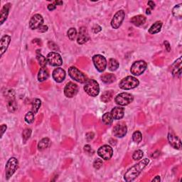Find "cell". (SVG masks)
I'll use <instances>...</instances> for the list:
<instances>
[{"label": "cell", "instance_id": "cell-1", "mask_svg": "<svg viewBox=\"0 0 182 182\" xmlns=\"http://www.w3.org/2000/svg\"><path fill=\"white\" fill-rule=\"evenodd\" d=\"M149 163V160L148 159H144L136 165L132 166L131 168H130L127 170V172L124 175V178L125 181L131 182L134 181L139 175L141 174V172L145 169V168Z\"/></svg>", "mask_w": 182, "mask_h": 182}, {"label": "cell", "instance_id": "cell-2", "mask_svg": "<svg viewBox=\"0 0 182 182\" xmlns=\"http://www.w3.org/2000/svg\"><path fill=\"white\" fill-rule=\"evenodd\" d=\"M84 91L91 97H96L100 93V87L98 83L93 79H88L85 83Z\"/></svg>", "mask_w": 182, "mask_h": 182}, {"label": "cell", "instance_id": "cell-3", "mask_svg": "<svg viewBox=\"0 0 182 182\" xmlns=\"http://www.w3.org/2000/svg\"><path fill=\"white\" fill-rule=\"evenodd\" d=\"M140 84L139 80L133 76H127L119 83V87L122 90H131L137 87Z\"/></svg>", "mask_w": 182, "mask_h": 182}, {"label": "cell", "instance_id": "cell-4", "mask_svg": "<svg viewBox=\"0 0 182 182\" xmlns=\"http://www.w3.org/2000/svg\"><path fill=\"white\" fill-rule=\"evenodd\" d=\"M68 74L72 79L80 83H85L88 80L87 76L75 66H71L68 68Z\"/></svg>", "mask_w": 182, "mask_h": 182}, {"label": "cell", "instance_id": "cell-5", "mask_svg": "<svg viewBox=\"0 0 182 182\" xmlns=\"http://www.w3.org/2000/svg\"><path fill=\"white\" fill-rule=\"evenodd\" d=\"M19 167V161L15 157H12L9 159L5 167L6 179H10L13 176Z\"/></svg>", "mask_w": 182, "mask_h": 182}, {"label": "cell", "instance_id": "cell-6", "mask_svg": "<svg viewBox=\"0 0 182 182\" xmlns=\"http://www.w3.org/2000/svg\"><path fill=\"white\" fill-rule=\"evenodd\" d=\"M134 97L132 94L129 93H122L118 94L114 98V101L117 104L120 106H125L132 103Z\"/></svg>", "mask_w": 182, "mask_h": 182}, {"label": "cell", "instance_id": "cell-7", "mask_svg": "<svg viewBox=\"0 0 182 182\" xmlns=\"http://www.w3.org/2000/svg\"><path fill=\"white\" fill-rule=\"evenodd\" d=\"M93 62L95 68L97 69L98 71L100 72V73H103V71H105V70L107 68V60L106 58L102 55L97 54L93 56Z\"/></svg>", "mask_w": 182, "mask_h": 182}, {"label": "cell", "instance_id": "cell-8", "mask_svg": "<svg viewBox=\"0 0 182 182\" xmlns=\"http://www.w3.org/2000/svg\"><path fill=\"white\" fill-rule=\"evenodd\" d=\"M147 66V64L145 60H137V61H135L132 65L130 71L134 76H140L145 71Z\"/></svg>", "mask_w": 182, "mask_h": 182}, {"label": "cell", "instance_id": "cell-9", "mask_svg": "<svg viewBox=\"0 0 182 182\" xmlns=\"http://www.w3.org/2000/svg\"><path fill=\"white\" fill-rule=\"evenodd\" d=\"M47 61L52 66H60L63 64V59L59 53L51 51L46 56Z\"/></svg>", "mask_w": 182, "mask_h": 182}, {"label": "cell", "instance_id": "cell-10", "mask_svg": "<svg viewBox=\"0 0 182 182\" xmlns=\"http://www.w3.org/2000/svg\"><path fill=\"white\" fill-rule=\"evenodd\" d=\"M98 154L103 159L109 160L112 158V155H113V149L110 145H103L98 149Z\"/></svg>", "mask_w": 182, "mask_h": 182}, {"label": "cell", "instance_id": "cell-11", "mask_svg": "<svg viewBox=\"0 0 182 182\" xmlns=\"http://www.w3.org/2000/svg\"><path fill=\"white\" fill-rule=\"evenodd\" d=\"M127 132V127L124 122L117 123L113 128L114 135L118 138H122L126 135Z\"/></svg>", "mask_w": 182, "mask_h": 182}, {"label": "cell", "instance_id": "cell-12", "mask_svg": "<svg viewBox=\"0 0 182 182\" xmlns=\"http://www.w3.org/2000/svg\"><path fill=\"white\" fill-rule=\"evenodd\" d=\"M44 25V18L39 14H36L31 18L29 21V28L32 30L39 29Z\"/></svg>", "mask_w": 182, "mask_h": 182}, {"label": "cell", "instance_id": "cell-13", "mask_svg": "<svg viewBox=\"0 0 182 182\" xmlns=\"http://www.w3.org/2000/svg\"><path fill=\"white\" fill-rule=\"evenodd\" d=\"M125 13L123 10H120L114 15L111 21V26L113 29H118L124 21Z\"/></svg>", "mask_w": 182, "mask_h": 182}, {"label": "cell", "instance_id": "cell-14", "mask_svg": "<svg viewBox=\"0 0 182 182\" xmlns=\"http://www.w3.org/2000/svg\"><path fill=\"white\" fill-rule=\"evenodd\" d=\"M78 85L73 82H69L66 84L64 88V94L67 98H71L75 96L78 93Z\"/></svg>", "mask_w": 182, "mask_h": 182}, {"label": "cell", "instance_id": "cell-15", "mask_svg": "<svg viewBox=\"0 0 182 182\" xmlns=\"http://www.w3.org/2000/svg\"><path fill=\"white\" fill-rule=\"evenodd\" d=\"M168 143L170 144V145L172 146L173 148L176 149H181V141L179 139V137H177L176 134L172 132H169L168 134L167 137Z\"/></svg>", "mask_w": 182, "mask_h": 182}, {"label": "cell", "instance_id": "cell-16", "mask_svg": "<svg viewBox=\"0 0 182 182\" xmlns=\"http://www.w3.org/2000/svg\"><path fill=\"white\" fill-rule=\"evenodd\" d=\"M89 34L86 28L82 26L79 29V33L77 37V43L78 44H84L89 40Z\"/></svg>", "mask_w": 182, "mask_h": 182}, {"label": "cell", "instance_id": "cell-17", "mask_svg": "<svg viewBox=\"0 0 182 182\" xmlns=\"http://www.w3.org/2000/svg\"><path fill=\"white\" fill-rule=\"evenodd\" d=\"M52 76L56 82L62 83L66 78V71L61 68H57L53 70Z\"/></svg>", "mask_w": 182, "mask_h": 182}, {"label": "cell", "instance_id": "cell-18", "mask_svg": "<svg viewBox=\"0 0 182 182\" xmlns=\"http://www.w3.org/2000/svg\"><path fill=\"white\" fill-rule=\"evenodd\" d=\"M11 42V37L8 35L4 36L1 39L0 41V53H1V56L4 54L6 52V49L8 48L9 45H10Z\"/></svg>", "mask_w": 182, "mask_h": 182}, {"label": "cell", "instance_id": "cell-19", "mask_svg": "<svg viewBox=\"0 0 182 182\" xmlns=\"http://www.w3.org/2000/svg\"><path fill=\"white\" fill-rule=\"evenodd\" d=\"M110 114L114 120H121L124 117L125 109L122 107H115L112 110Z\"/></svg>", "mask_w": 182, "mask_h": 182}, {"label": "cell", "instance_id": "cell-20", "mask_svg": "<svg viewBox=\"0 0 182 182\" xmlns=\"http://www.w3.org/2000/svg\"><path fill=\"white\" fill-rule=\"evenodd\" d=\"M172 72L174 77H180L181 75V57L177 59L172 65Z\"/></svg>", "mask_w": 182, "mask_h": 182}, {"label": "cell", "instance_id": "cell-21", "mask_svg": "<svg viewBox=\"0 0 182 182\" xmlns=\"http://www.w3.org/2000/svg\"><path fill=\"white\" fill-rule=\"evenodd\" d=\"M10 8H11V4L7 3L3 6V8L2 9L1 17H0V22H1V24H3L4 22L6 21V19H7Z\"/></svg>", "mask_w": 182, "mask_h": 182}, {"label": "cell", "instance_id": "cell-22", "mask_svg": "<svg viewBox=\"0 0 182 182\" xmlns=\"http://www.w3.org/2000/svg\"><path fill=\"white\" fill-rule=\"evenodd\" d=\"M130 22L136 26H140L143 25L146 22V17L143 15L134 16L130 19Z\"/></svg>", "mask_w": 182, "mask_h": 182}, {"label": "cell", "instance_id": "cell-23", "mask_svg": "<svg viewBox=\"0 0 182 182\" xmlns=\"http://www.w3.org/2000/svg\"><path fill=\"white\" fill-rule=\"evenodd\" d=\"M49 77V72L46 67H41L38 73V80L40 82H44Z\"/></svg>", "mask_w": 182, "mask_h": 182}, {"label": "cell", "instance_id": "cell-24", "mask_svg": "<svg viewBox=\"0 0 182 182\" xmlns=\"http://www.w3.org/2000/svg\"><path fill=\"white\" fill-rule=\"evenodd\" d=\"M101 80L106 84L112 83L116 80V76L112 73H104L100 76Z\"/></svg>", "mask_w": 182, "mask_h": 182}, {"label": "cell", "instance_id": "cell-25", "mask_svg": "<svg viewBox=\"0 0 182 182\" xmlns=\"http://www.w3.org/2000/svg\"><path fill=\"white\" fill-rule=\"evenodd\" d=\"M161 26H162V22L160 21H157L151 26L149 29V33L150 34H155L159 33L161 31Z\"/></svg>", "mask_w": 182, "mask_h": 182}, {"label": "cell", "instance_id": "cell-26", "mask_svg": "<svg viewBox=\"0 0 182 182\" xmlns=\"http://www.w3.org/2000/svg\"><path fill=\"white\" fill-rule=\"evenodd\" d=\"M114 96V91H105L104 93L102 94L101 95V100L103 101V103H109L110 101L112 98Z\"/></svg>", "mask_w": 182, "mask_h": 182}, {"label": "cell", "instance_id": "cell-27", "mask_svg": "<svg viewBox=\"0 0 182 182\" xmlns=\"http://www.w3.org/2000/svg\"><path fill=\"white\" fill-rule=\"evenodd\" d=\"M49 145H50V140L47 137L43 138L38 144V148H39V150L42 151V150H44L46 148H48Z\"/></svg>", "mask_w": 182, "mask_h": 182}, {"label": "cell", "instance_id": "cell-28", "mask_svg": "<svg viewBox=\"0 0 182 182\" xmlns=\"http://www.w3.org/2000/svg\"><path fill=\"white\" fill-rule=\"evenodd\" d=\"M41 106V101L39 99L36 98L33 100L32 104H31V112L34 114H37L40 107Z\"/></svg>", "mask_w": 182, "mask_h": 182}, {"label": "cell", "instance_id": "cell-29", "mask_svg": "<svg viewBox=\"0 0 182 182\" xmlns=\"http://www.w3.org/2000/svg\"><path fill=\"white\" fill-rule=\"evenodd\" d=\"M7 109L10 112H14L17 109V103L15 98L7 100Z\"/></svg>", "mask_w": 182, "mask_h": 182}, {"label": "cell", "instance_id": "cell-30", "mask_svg": "<svg viewBox=\"0 0 182 182\" xmlns=\"http://www.w3.org/2000/svg\"><path fill=\"white\" fill-rule=\"evenodd\" d=\"M172 14L175 17L181 18V16H182V4H177V5H176L174 8H173Z\"/></svg>", "mask_w": 182, "mask_h": 182}, {"label": "cell", "instance_id": "cell-31", "mask_svg": "<svg viewBox=\"0 0 182 182\" xmlns=\"http://www.w3.org/2000/svg\"><path fill=\"white\" fill-rule=\"evenodd\" d=\"M119 68V63L114 58H110L108 61V68L110 71H114Z\"/></svg>", "mask_w": 182, "mask_h": 182}, {"label": "cell", "instance_id": "cell-32", "mask_svg": "<svg viewBox=\"0 0 182 182\" xmlns=\"http://www.w3.org/2000/svg\"><path fill=\"white\" fill-rule=\"evenodd\" d=\"M37 59L39 62V64L41 67H46L48 61H47V58L45 56H43L41 53L37 52Z\"/></svg>", "mask_w": 182, "mask_h": 182}, {"label": "cell", "instance_id": "cell-33", "mask_svg": "<svg viewBox=\"0 0 182 182\" xmlns=\"http://www.w3.org/2000/svg\"><path fill=\"white\" fill-rule=\"evenodd\" d=\"M102 120L104 124L107 125H110L112 123L113 118H112L111 114L110 113V112H105V113L103 115Z\"/></svg>", "mask_w": 182, "mask_h": 182}, {"label": "cell", "instance_id": "cell-34", "mask_svg": "<svg viewBox=\"0 0 182 182\" xmlns=\"http://www.w3.org/2000/svg\"><path fill=\"white\" fill-rule=\"evenodd\" d=\"M34 113L31 111L28 112L27 113L25 114V117H24V120H25V122L27 123V124H31V123L33 122L34 121Z\"/></svg>", "mask_w": 182, "mask_h": 182}, {"label": "cell", "instance_id": "cell-35", "mask_svg": "<svg viewBox=\"0 0 182 182\" xmlns=\"http://www.w3.org/2000/svg\"><path fill=\"white\" fill-rule=\"evenodd\" d=\"M68 37L71 41H74L76 39V38L77 37V31L75 28H71L68 29Z\"/></svg>", "mask_w": 182, "mask_h": 182}, {"label": "cell", "instance_id": "cell-36", "mask_svg": "<svg viewBox=\"0 0 182 182\" xmlns=\"http://www.w3.org/2000/svg\"><path fill=\"white\" fill-rule=\"evenodd\" d=\"M142 140V134L140 131H135L132 134V140L136 143H140Z\"/></svg>", "mask_w": 182, "mask_h": 182}, {"label": "cell", "instance_id": "cell-37", "mask_svg": "<svg viewBox=\"0 0 182 182\" xmlns=\"http://www.w3.org/2000/svg\"><path fill=\"white\" fill-rule=\"evenodd\" d=\"M144 156V152L140 149L136 150L135 152H134L133 154H132V158H133L134 160H140L141 158H142Z\"/></svg>", "mask_w": 182, "mask_h": 182}, {"label": "cell", "instance_id": "cell-38", "mask_svg": "<svg viewBox=\"0 0 182 182\" xmlns=\"http://www.w3.org/2000/svg\"><path fill=\"white\" fill-rule=\"evenodd\" d=\"M31 135V130L30 128H26L22 133V137L24 141L28 140Z\"/></svg>", "mask_w": 182, "mask_h": 182}, {"label": "cell", "instance_id": "cell-39", "mask_svg": "<svg viewBox=\"0 0 182 182\" xmlns=\"http://www.w3.org/2000/svg\"><path fill=\"white\" fill-rule=\"evenodd\" d=\"M4 95H5L6 98L7 100L10 99L15 98V92L13 89H8L4 92Z\"/></svg>", "mask_w": 182, "mask_h": 182}, {"label": "cell", "instance_id": "cell-40", "mask_svg": "<svg viewBox=\"0 0 182 182\" xmlns=\"http://www.w3.org/2000/svg\"><path fill=\"white\" fill-rule=\"evenodd\" d=\"M103 165V162L102 159H97L96 160H95V161H94L93 167L95 168V169H99V168H100L101 167H102Z\"/></svg>", "mask_w": 182, "mask_h": 182}, {"label": "cell", "instance_id": "cell-41", "mask_svg": "<svg viewBox=\"0 0 182 182\" xmlns=\"http://www.w3.org/2000/svg\"><path fill=\"white\" fill-rule=\"evenodd\" d=\"M84 150H85V152H87V153H88V154H93L94 153L93 149H92V147L89 145H86L85 146V147H84Z\"/></svg>", "mask_w": 182, "mask_h": 182}, {"label": "cell", "instance_id": "cell-42", "mask_svg": "<svg viewBox=\"0 0 182 182\" xmlns=\"http://www.w3.org/2000/svg\"><path fill=\"white\" fill-rule=\"evenodd\" d=\"M48 44L52 45V46H49V48H50L51 49V50H53V51H59V48H58V46L55 44V43H53L52 41H49L48 42Z\"/></svg>", "mask_w": 182, "mask_h": 182}, {"label": "cell", "instance_id": "cell-43", "mask_svg": "<svg viewBox=\"0 0 182 182\" xmlns=\"http://www.w3.org/2000/svg\"><path fill=\"white\" fill-rule=\"evenodd\" d=\"M94 136H95V134H94L93 132H88V133L86 134V135H85V138H86L87 141H91L94 138Z\"/></svg>", "mask_w": 182, "mask_h": 182}, {"label": "cell", "instance_id": "cell-44", "mask_svg": "<svg viewBox=\"0 0 182 182\" xmlns=\"http://www.w3.org/2000/svg\"><path fill=\"white\" fill-rule=\"evenodd\" d=\"M92 30H93V33H98L100 32L101 30H102V28H101V26L98 25V24H96V25H95L93 26V29H92Z\"/></svg>", "mask_w": 182, "mask_h": 182}, {"label": "cell", "instance_id": "cell-45", "mask_svg": "<svg viewBox=\"0 0 182 182\" xmlns=\"http://www.w3.org/2000/svg\"><path fill=\"white\" fill-rule=\"evenodd\" d=\"M48 26H46V25H43L42 26H41L39 29H38V31H39V32H41V33H44L46 32V31H48Z\"/></svg>", "mask_w": 182, "mask_h": 182}, {"label": "cell", "instance_id": "cell-46", "mask_svg": "<svg viewBox=\"0 0 182 182\" xmlns=\"http://www.w3.org/2000/svg\"><path fill=\"white\" fill-rule=\"evenodd\" d=\"M6 129H7V127H6V125H1V137H3L4 132H6Z\"/></svg>", "mask_w": 182, "mask_h": 182}, {"label": "cell", "instance_id": "cell-47", "mask_svg": "<svg viewBox=\"0 0 182 182\" xmlns=\"http://www.w3.org/2000/svg\"><path fill=\"white\" fill-rule=\"evenodd\" d=\"M164 44H165V48H166V50H167L168 52H169V51H171V46H170V44H169V43H168V41H165L164 42Z\"/></svg>", "mask_w": 182, "mask_h": 182}, {"label": "cell", "instance_id": "cell-48", "mask_svg": "<svg viewBox=\"0 0 182 182\" xmlns=\"http://www.w3.org/2000/svg\"><path fill=\"white\" fill-rule=\"evenodd\" d=\"M148 6H149V9L151 10H154L155 7V3L153 1H149L148 2Z\"/></svg>", "mask_w": 182, "mask_h": 182}, {"label": "cell", "instance_id": "cell-49", "mask_svg": "<svg viewBox=\"0 0 182 182\" xmlns=\"http://www.w3.org/2000/svg\"><path fill=\"white\" fill-rule=\"evenodd\" d=\"M56 9V6L54 4H50L48 5V10L49 11H53V10H55Z\"/></svg>", "mask_w": 182, "mask_h": 182}, {"label": "cell", "instance_id": "cell-50", "mask_svg": "<svg viewBox=\"0 0 182 182\" xmlns=\"http://www.w3.org/2000/svg\"><path fill=\"white\" fill-rule=\"evenodd\" d=\"M159 155H160V152L159 151H156L154 152V153H153V154H152V157H154V158H157V157H158Z\"/></svg>", "mask_w": 182, "mask_h": 182}, {"label": "cell", "instance_id": "cell-51", "mask_svg": "<svg viewBox=\"0 0 182 182\" xmlns=\"http://www.w3.org/2000/svg\"><path fill=\"white\" fill-rule=\"evenodd\" d=\"M152 181H156V182H159L160 181V176H156L154 177V178L152 179Z\"/></svg>", "mask_w": 182, "mask_h": 182}, {"label": "cell", "instance_id": "cell-52", "mask_svg": "<svg viewBox=\"0 0 182 182\" xmlns=\"http://www.w3.org/2000/svg\"><path fill=\"white\" fill-rule=\"evenodd\" d=\"M53 4H55V5H62L63 4V2L62 1H55L53 2Z\"/></svg>", "mask_w": 182, "mask_h": 182}, {"label": "cell", "instance_id": "cell-53", "mask_svg": "<svg viewBox=\"0 0 182 182\" xmlns=\"http://www.w3.org/2000/svg\"><path fill=\"white\" fill-rule=\"evenodd\" d=\"M146 14H148V15L151 14V10H150L149 8V9H147V10H146Z\"/></svg>", "mask_w": 182, "mask_h": 182}]
</instances>
